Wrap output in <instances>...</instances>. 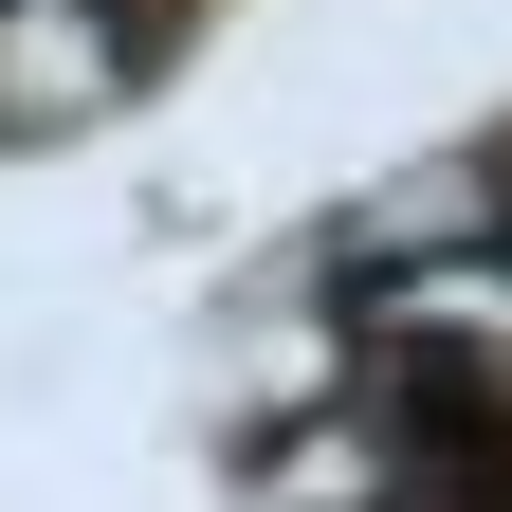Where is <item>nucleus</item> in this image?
<instances>
[{"label": "nucleus", "mask_w": 512, "mask_h": 512, "mask_svg": "<svg viewBox=\"0 0 512 512\" xmlns=\"http://www.w3.org/2000/svg\"><path fill=\"white\" fill-rule=\"evenodd\" d=\"M110 92V19H19L0 37V110H92Z\"/></svg>", "instance_id": "obj_1"}]
</instances>
